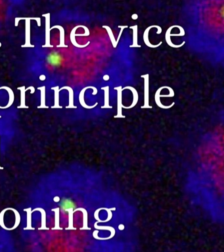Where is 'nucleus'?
Listing matches in <instances>:
<instances>
[{"label":"nucleus","mask_w":224,"mask_h":252,"mask_svg":"<svg viewBox=\"0 0 224 252\" xmlns=\"http://www.w3.org/2000/svg\"><path fill=\"white\" fill-rule=\"evenodd\" d=\"M76 208V204L70 199H64L61 201L60 203V209L61 211L67 212L73 211Z\"/></svg>","instance_id":"1"},{"label":"nucleus","mask_w":224,"mask_h":252,"mask_svg":"<svg viewBox=\"0 0 224 252\" xmlns=\"http://www.w3.org/2000/svg\"><path fill=\"white\" fill-rule=\"evenodd\" d=\"M149 74L143 75L141 77H143L145 80V106H142V108L145 107H150L149 106Z\"/></svg>","instance_id":"2"},{"label":"nucleus","mask_w":224,"mask_h":252,"mask_svg":"<svg viewBox=\"0 0 224 252\" xmlns=\"http://www.w3.org/2000/svg\"><path fill=\"white\" fill-rule=\"evenodd\" d=\"M152 28H154V25H153V26H149V27H148L146 29V30L145 31V32H144V34H143V40H144V42H145V44L148 46V47H151V48H156V47H159V46L163 44V42L162 41H160L159 44H157V45H152L149 42V38H148V36H149V31L150 30V29H151Z\"/></svg>","instance_id":"3"},{"label":"nucleus","mask_w":224,"mask_h":252,"mask_svg":"<svg viewBox=\"0 0 224 252\" xmlns=\"http://www.w3.org/2000/svg\"><path fill=\"white\" fill-rule=\"evenodd\" d=\"M175 27H176V26H171V27H170V28H168V30H167V32H166V42L168 43V44L170 46V47H174V48H179V47H182V46L185 44V41H183V43L181 44H180V45H174L173 44L172 42L171 41V40H170V31L173 28H175Z\"/></svg>","instance_id":"4"},{"label":"nucleus","mask_w":224,"mask_h":252,"mask_svg":"<svg viewBox=\"0 0 224 252\" xmlns=\"http://www.w3.org/2000/svg\"><path fill=\"white\" fill-rule=\"evenodd\" d=\"M130 28L133 30V44L130 47H141V45L137 44V25L130 26Z\"/></svg>","instance_id":"5"},{"label":"nucleus","mask_w":224,"mask_h":252,"mask_svg":"<svg viewBox=\"0 0 224 252\" xmlns=\"http://www.w3.org/2000/svg\"><path fill=\"white\" fill-rule=\"evenodd\" d=\"M126 89H128V90H130L131 91H132L133 93V102L132 104V106H130V107H127V108H132L133 106H134L136 105L137 102V100H138V94H137V92L136 91V90L135 88H133V87H130V86H127L124 88H122V91L126 90Z\"/></svg>","instance_id":"6"},{"label":"nucleus","mask_w":224,"mask_h":252,"mask_svg":"<svg viewBox=\"0 0 224 252\" xmlns=\"http://www.w3.org/2000/svg\"><path fill=\"white\" fill-rule=\"evenodd\" d=\"M103 28H105L107 30L108 33H109V36H110V40H111V41H112V44H113V46H114V47H117V45L116 44V40H115V38H114V36H113V32H112V30H111V29H110V27H109V26H103Z\"/></svg>","instance_id":"7"},{"label":"nucleus","mask_w":224,"mask_h":252,"mask_svg":"<svg viewBox=\"0 0 224 252\" xmlns=\"http://www.w3.org/2000/svg\"><path fill=\"white\" fill-rule=\"evenodd\" d=\"M176 28H178L180 29V33L177 34H170V37L171 36H183L185 35V31H184V30H183L182 27L180 26H178V25H176Z\"/></svg>","instance_id":"8"},{"label":"nucleus","mask_w":224,"mask_h":252,"mask_svg":"<svg viewBox=\"0 0 224 252\" xmlns=\"http://www.w3.org/2000/svg\"><path fill=\"white\" fill-rule=\"evenodd\" d=\"M118 28H120V34H119L118 36L117 40L116 41V44H117V45H118V41H119V40H120V39L121 35H122V32H123L124 29L126 28H127V27H128V26H118Z\"/></svg>","instance_id":"9"},{"label":"nucleus","mask_w":224,"mask_h":252,"mask_svg":"<svg viewBox=\"0 0 224 252\" xmlns=\"http://www.w3.org/2000/svg\"><path fill=\"white\" fill-rule=\"evenodd\" d=\"M25 210L27 211V213H28V217H27V218H28V227H27V228H26L25 229H29V227H30V220H31L30 215H31V213H32V211H31V210H30V208H29L28 209H25Z\"/></svg>","instance_id":"10"},{"label":"nucleus","mask_w":224,"mask_h":252,"mask_svg":"<svg viewBox=\"0 0 224 252\" xmlns=\"http://www.w3.org/2000/svg\"><path fill=\"white\" fill-rule=\"evenodd\" d=\"M154 28H156L158 29L157 32H156V34H161V32H162V28H161V27H160V26H157V25H154Z\"/></svg>","instance_id":"11"},{"label":"nucleus","mask_w":224,"mask_h":252,"mask_svg":"<svg viewBox=\"0 0 224 252\" xmlns=\"http://www.w3.org/2000/svg\"><path fill=\"white\" fill-rule=\"evenodd\" d=\"M137 18V15H133L132 16V18L133 19H136Z\"/></svg>","instance_id":"12"}]
</instances>
